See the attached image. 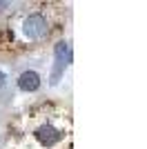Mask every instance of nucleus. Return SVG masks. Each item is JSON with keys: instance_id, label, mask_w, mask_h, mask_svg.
<instances>
[{"instance_id": "f257e3e1", "label": "nucleus", "mask_w": 147, "mask_h": 149, "mask_svg": "<svg viewBox=\"0 0 147 149\" xmlns=\"http://www.w3.org/2000/svg\"><path fill=\"white\" fill-rule=\"evenodd\" d=\"M7 149H71V116L65 107L43 102L9 125Z\"/></svg>"}, {"instance_id": "f03ea898", "label": "nucleus", "mask_w": 147, "mask_h": 149, "mask_svg": "<svg viewBox=\"0 0 147 149\" xmlns=\"http://www.w3.org/2000/svg\"><path fill=\"white\" fill-rule=\"evenodd\" d=\"M22 33L29 38V40H43L49 33V22H47V18H45V13H40V11L29 13L22 22Z\"/></svg>"}, {"instance_id": "7ed1b4c3", "label": "nucleus", "mask_w": 147, "mask_h": 149, "mask_svg": "<svg viewBox=\"0 0 147 149\" xmlns=\"http://www.w3.org/2000/svg\"><path fill=\"white\" fill-rule=\"evenodd\" d=\"M18 87L22 89V91L31 93V91H38L40 89V74L38 71H34V69H29V71H22L18 78Z\"/></svg>"}, {"instance_id": "20e7f679", "label": "nucleus", "mask_w": 147, "mask_h": 149, "mask_svg": "<svg viewBox=\"0 0 147 149\" xmlns=\"http://www.w3.org/2000/svg\"><path fill=\"white\" fill-rule=\"evenodd\" d=\"M69 58H71L69 45L67 42H58L56 45V78H58V74L65 69V65L69 62Z\"/></svg>"}, {"instance_id": "39448f33", "label": "nucleus", "mask_w": 147, "mask_h": 149, "mask_svg": "<svg viewBox=\"0 0 147 149\" xmlns=\"http://www.w3.org/2000/svg\"><path fill=\"white\" fill-rule=\"evenodd\" d=\"M2 85H5V74L0 71V87H2Z\"/></svg>"}]
</instances>
